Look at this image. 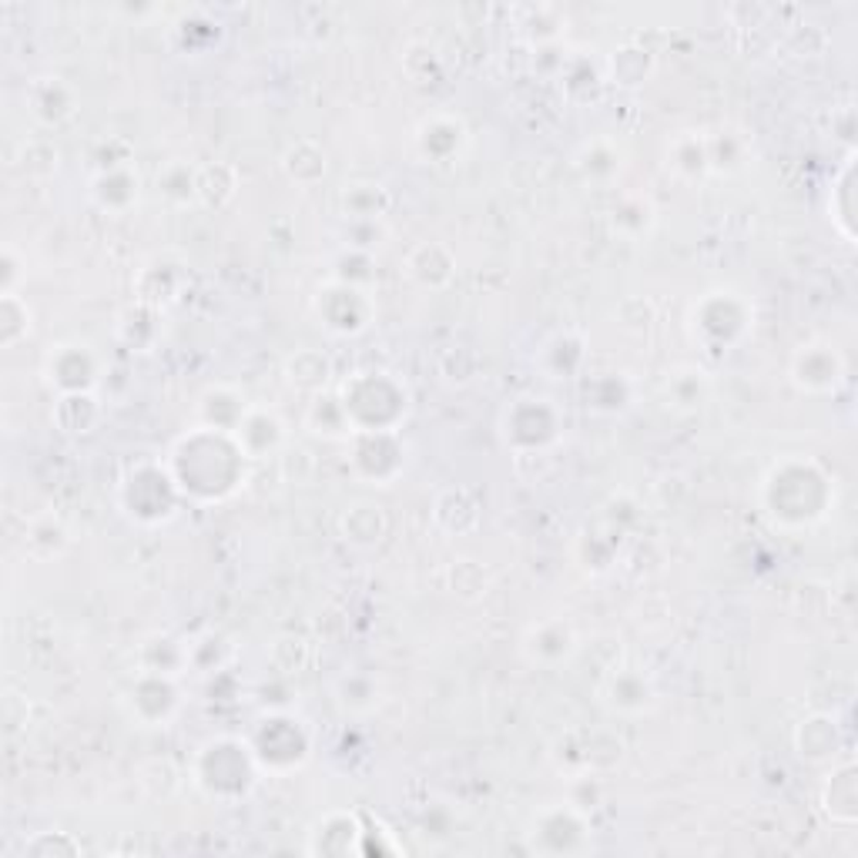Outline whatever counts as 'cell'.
I'll use <instances>...</instances> for the list:
<instances>
[{
	"label": "cell",
	"mask_w": 858,
	"mask_h": 858,
	"mask_svg": "<svg viewBox=\"0 0 858 858\" xmlns=\"http://www.w3.org/2000/svg\"><path fill=\"white\" fill-rule=\"evenodd\" d=\"M564 647H573V634H570L567 623H560V628H557V638H551V623H540V628L527 641L530 657L543 660V665H557L560 657H567L570 651H564Z\"/></svg>",
	"instance_id": "14"
},
{
	"label": "cell",
	"mask_w": 858,
	"mask_h": 858,
	"mask_svg": "<svg viewBox=\"0 0 858 858\" xmlns=\"http://www.w3.org/2000/svg\"><path fill=\"white\" fill-rule=\"evenodd\" d=\"M339 202H342V212L349 218L373 222V218H379L389 209V191L379 181H353V185L342 188Z\"/></svg>",
	"instance_id": "6"
},
{
	"label": "cell",
	"mask_w": 858,
	"mask_h": 858,
	"mask_svg": "<svg viewBox=\"0 0 858 858\" xmlns=\"http://www.w3.org/2000/svg\"><path fill=\"white\" fill-rule=\"evenodd\" d=\"M319 316H323L326 329H332L339 336H356L369 326L373 302L359 286L332 282L319 292Z\"/></svg>",
	"instance_id": "1"
},
{
	"label": "cell",
	"mask_w": 858,
	"mask_h": 858,
	"mask_svg": "<svg viewBox=\"0 0 858 858\" xmlns=\"http://www.w3.org/2000/svg\"><path fill=\"white\" fill-rule=\"evenodd\" d=\"M94 199L101 202V209L122 212L138 199V181H131L125 168H108L94 178Z\"/></svg>",
	"instance_id": "9"
},
{
	"label": "cell",
	"mask_w": 858,
	"mask_h": 858,
	"mask_svg": "<svg viewBox=\"0 0 858 858\" xmlns=\"http://www.w3.org/2000/svg\"><path fill=\"white\" fill-rule=\"evenodd\" d=\"M463 125L453 122V118H433V122H426L419 128V148L426 159H433V162H446L450 154H456V148L463 144Z\"/></svg>",
	"instance_id": "7"
},
{
	"label": "cell",
	"mask_w": 858,
	"mask_h": 858,
	"mask_svg": "<svg viewBox=\"0 0 858 858\" xmlns=\"http://www.w3.org/2000/svg\"><path fill=\"white\" fill-rule=\"evenodd\" d=\"M406 272L419 282V286H429V289H440L450 282L453 276V258L443 245H419L409 252L406 258Z\"/></svg>",
	"instance_id": "5"
},
{
	"label": "cell",
	"mask_w": 858,
	"mask_h": 858,
	"mask_svg": "<svg viewBox=\"0 0 858 858\" xmlns=\"http://www.w3.org/2000/svg\"><path fill=\"white\" fill-rule=\"evenodd\" d=\"M41 88L48 91V98L34 88V114H37V118L48 122V125H58V122L71 118V114H74V94L61 81H54V77H48Z\"/></svg>",
	"instance_id": "12"
},
{
	"label": "cell",
	"mask_w": 858,
	"mask_h": 858,
	"mask_svg": "<svg viewBox=\"0 0 858 858\" xmlns=\"http://www.w3.org/2000/svg\"><path fill=\"white\" fill-rule=\"evenodd\" d=\"M832 194H838V202H842V209L835 212L842 236L851 239V154H848V162H845V168H842V178H838V185L832 188Z\"/></svg>",
	"instance_id": "15"
},
{
	"label": "cell",
	"mask_w": 858,
	"mask_h": 858,
	"mask_svg": "<svg viewBox=\"0 0 858 858\" xmlns=\"http://www.w3.org/2000/svg\"><path fill=\"white\" fill-rule=\"evenodd\" d=\"M795 382L802 389H811V393H829L835 389L845 376V366H842V356L829 345H808L795 356Z\"/></svg>",
	"instance_id": "2"
},
{
	"label": "cell",
	"mask_w": 858,
	"mask_h": 858,
	"mask_svg": "<svg viewBox=\"0 0 858 858\" xmlns=\"http://www.w3.org/2000/svg\"><path fill=\"white\" fill-rule=\"evenodd\" d=\"M289 382L305 389V393H323V386L329 382V359L316 349H299V353L286 363Z\"/></svg>",
	"instance_id": "8"
},
{
	"label": "cell",
	"mask_w": 858,
	"mask_h": 858,
	"mask_svg": "<svg viewBox=\"0 0 858 858\" xmlns=\"http://www.w3.org/2000/svg\"><path fill=\"white\" fill-rule=\"evenodd\" d=\"M855 802H858V792H855V768L845 765L842 771H832V782H829V788H825V808L832 811L835 822L851 825V822H855Z\"/></svg>",
	"instance_id": "11"
},
{
	"label": "cell",
	"mask_w": 858,
	"mask_h": 858,
	"mask_svg": "<svg viewBox=\"0 0 858 858\" xmlns=\"http://www.w3.org/2000/svg\"><path fill=\"white\" fill-rule=\"evenodd\" d=\"M231 437L239 440L245 456L262 459L265 453H272L282 443V422H279L276 413H268V409H249Z\"/></svg>",
	"instance_id": "4"
},
{
	"label": "cell",
	"mask_w": 858,
	"mask_h": 858,
	"mask_svg": "<svg viewBox=\"0 0 858 858\" xmlns=\"http://www.w3.org/2000/svg\"><path fill=\"white\" fill-rule=\"evenodd\" d=\"M282 168L299 185H312V181H319L326 175V154H323V148H316L312 141H299V144H292L286 151Z\"/></svg>",
	"instance_id": "10"
},
{
	"label": "cell",
	"mask_w": 858,
	"mask_h": 858,
	"mask_svg": "<svg viewBox=\"0 0 858 858\" xmlns=\"http://www.w3.org/2000/svg\"><path fill=\"white\" fill-rule=\"evenodd\" d=\"M382 530H386V520L379 514V506H369V503L353 506V510L342 517V533L353 543H376Z\"/></svg>",
	"instance_id": "13"
},
{
	"label": "cell",
	"mask_w": 858,
	"mask_h": 858,
	"mask_svg": "<svg viewBox=\"0 0 858 858\" xmlns=\"http://www.w3.org/2000/svg\"><path fill=\"white\" fill-rule=\"evenodd\" d=\"M98 379V363L88 353V345H61L58 356H51V382H58L67 393H88Z\"/></svg>",
	"instance_id": "3"
}]
</instances>
